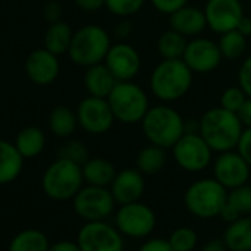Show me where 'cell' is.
<instances>
[{"instance_id": "6da1fadb", "label": "cell", "mask_w": 251, "mask_h": 251, "mask_svg": "<svg viewBox=\"0 0 251 251\" xmlns=\"http://www.w3.org/2000/svg\"><path fill=\"white\" fill-rule=\"evenodd\" d=\"M198 132L210 148L220 154L236 150L244 126L235 112L219 105L202 114L198 123Z\"/></svg>"}, {"instance_id": "7a4b0ae2", "label": "cell", "mask_w": 251, "mask_h": 251, "mask_svg": "<svg viewBox=\"0 0 251 251\" xmlns=\"http://www.w3.org/2000/svg\"><path fill=\"white\" fill-rule=\"evenodd\" d=\"M194 80L192 70L180 59H163L151 73L150 87L152 95L163 102H175L183 98Z\"/></svg>"}, {"instance_id": "3957f363", "label": "cell", "mask_w": 251, "mask_h": 251, "mask_svg": "<svg viewBox=\"0 0 251 251\" xmlns=\"http://www.w3.org/2000/svg\"><path fill=\"white\" fill-rule=\"evenodd\" d=\"M141 124L148 142L164 150H172L186 133V123L183 117L169 105L151 106Z\"/></svg>"}, {"instance_id": "277c9868", "label": "cell", "mask_w": 251, "mask_h": 251, "mask_svg": "<svg viewBox=\"0 0 251 251\" xmlns=\"http://www.w3.org/2000/svg\"><path fill=\"white\" fill-rule=\"evenodd\" d=\"M227 189L214 177L198 179L191 183L183 195L185 208L198 219L219 217L227 201Z\"/></svg>"}, {"instance_id": "5b68a950", "label": "cell", "mask_w": 251, "mask_h": 251, "mask_svg": "<svg viewBox=\"0 0 251 251\" xmlns=\"http://www.w3.org/2000/svg\"><path fill=\"white\" fill-rule=\"evenodd\" d=\"M111 45V37L103 27L89 24L74 33L68 55L74 64L87 68L103 62Z\"/></svg>"}, {"instance_id": "8992f818", "label": "cell", "mask_w": 251, "mask_h": 251, "mask_svg": "<svg viewBox=\"0 0 251 251\" xmlns=\"http://www.w3.org/2000/svg\"><path fill=\"white\" fill-rule=\"evenodd\" d=\"M83 169L80 164L59 157L45 172L42 186L45 194L55 201L73 200L83 188Z\"/></svg>"}, {"instance_id": "52a82bcc", "label": "cell", "mask_w": 251, "mask_h": 251, "mask_svg": "<svg viewBox=\"0 0 251 251\" xmlns=\"http://www.w3.org/2000/svg\"><path fill=\"white\" fill-rule=\"evenodd\" d=\"M106 99L115 121L123 124L141 123L151 108L147 92L133 81H118Z\"/></svg>"}, {"instance_id": "ba28073f", "label": "cell", "mask_w": 251, "mask_h": 251, "mask_svg": "<svg viewBox=\"0 0 251 251\" xmlns=\"http://www.w3.org/2000/svg\"><path fill=\"white\" fill-rule=\"evenodd\" d=\"M213 150L200 135V132H186L172 148L176 164L189 173L205 170L211 164Z\"/></svg>"}, {"instance_id": "9c48e42d", "label": "cell", "mask_w": 251, "mask_h": 251, "mask_svg": "<svg viewBox=\"0 0 251 251\" xmlns=\"http://www.w3.org/2000/svg\"><path fill=\"white\" fill-rule=\"evenodd\" d=\"M115 226L124 236L141 239L154 232L157 216L150 205L141 201L123 204L115 214Z\"/></svg>"}, {"instance_id": "30bf717a", "label": "cell", "mask_w": 251, "mask_h": 251, "mask_svg": "<svg viewBox=\"0 0 251 251\" xmlns=\"http://www.w3.org/2000/svg\"><path fill=\"white\" fill-rule=\"evenodd\" d=\"M115 204L117 202L108 188L95 185L83 186L73 198L75 214L86 222L106 220L112 214Z\"/></svg>"}, {"instance_id": "8fae6325", "label": "cell", "mask_w": 251, "mask_h": 251, "mask_svg": "<svg viewBox=\"0 0 251 251\" xmlns=\"http://www.w3.org/2000/svg\"><path fill=\"white\" fill-rule=\"evenodd\" d=\"M123 233L105 220L86 222L77 235L81 251H124Z\"/></svg>"}, {"instance_id": "7c38bea8", "label": "cell", "mask_w": 251, "mask_h": 251, "mask_svg": "<svg viewBox=\"0 0 251 251\" xmlns=\"http://www.w3.org/2000/svg\"><path fill=\"white\" fill-rule=\"evenodd\" d=\"M78 126L90 135H105L111 130L115 121L114 112L106 98L87 96L80 100L77 106Z\"/></svg>"}, {"instance_id": "4fadbf2b", "label": "cell", "mask_w": 251, "mask_h": 251, "mask_svg": "<svg viewBox=\"0 0 251 251\" xmlns=\"http://www.w3.org/2000/svg\"><path fill=\"white\" fill-rule=\"evenodd\" d=\"M207 28L216 34H223L236 30L239 21L244 18V8L241 0H208L204 8Z\"/></svg>"}, {"instance_id": "5bb4252c", "label": "cell", "mask_w": 251, "mask_h": 251, "mask_svg": "<svg viewBox=\"0 0 251 251\" xmlns=\"http://www.w3.org/2000/svg\"><path fill=\"white\" fill-rule=\"evenodd\" d=\"M182 59L192 73L208 74L220 65L223 56L216 42L205 37H194L188 42Z\"/></svg>"}, {"instance_id": "9a60e30c", "label": "cell", "mask_w": 251, "mask_h": 251, "mask_svg": "<svg viewBox=\"0 0 251 251\" xmlns=\"http://www.w3.org/2000/svg\"><path fill=\"white\" fill-rule=\"evenodd\" d=\"M214 179L219 180L227 191L248 183L251 167L238 151L220 152L213 164Z\"/></svg>"}, {"instance_id": "2e32d148", "label": "cell", "mask_w": 251, "mask_h": 251, "mask_svg": "<svg viewBox=\"0 0 251 251\" xmlns=\"http://www.w3.org/2000/svg\"><path fill=\"white\" fill-rule=\"evenodd\" d=\"M103 62L118 81H132L142 67L141 55L136 48L126 42L111 45Z\"/></svg>"}, {"instance_id": "e0dca14e", "label": "cell", "mask_w": 251, "mask_h": 251, "mask_svg": "<svg viewBox=\"0 0 251 251\" xmlns=\"http://www.w3.org/2000/svg\"><path fill=\"white\" fill-rule=\"evenodd\" d=\"M145 175L138 169H124L117 172L109 191L117 204H129L141 201L145 192Z\"/></svg>"}, {"instance_id": "ac0fdd59", "label": "cell", "mask_w": 251, "mask_h": 251, "mask_svg": "<svg viewBox=\"0 0 251 251\" xmlns=\"http://www.w3.org/2000/svg\"><path fill=\"white\" fill-rule=\"evenodd\" d=\"M59 68L58 56L46 48L33 50L25 61V73L28 78L39 86L52 84L59 75Z\"/></svg>"}, {"instance_id": "d6986e66", "label": "cell", "mask_w": 251, "mask_h": 251, "mask_svg": "<svg viewBox=\"0 0 251 251\" xmlns=\"http://www.w3.org/2000/svg\"><path fill=\"white\" fill-rule=\"evenodd\" d=\"M170 17V28L185 37H198L207 28V20L202 9L197 6H183Z\"/></svg>"}, {"instance_id": "ffe728a7", "label": "cell", "mask_w": 251, "mask_h": 251, "mask_svg": "<svg viewBox=\"0 0 251 251\" xmlns=\"http://www.w3.org/2000/svg\"><path fill=\"white\" fill-rule=\"evenodd\" d=\"M83 81L87 93L96 98H108L115 84L118 83V80L114 77V74L105 65V62L87 67Z\"/></svg>"}, {"instance_id": "44dd1931", "label": "cell", "mask_w": 251, "mask_h": 251, "mask_svg": "<svg viewBox=\"0 0 251 251\" xmlns=\"http://www.w3.org/2000/svg\"><path fill=\"white\" fill-rule=\"evenodd\" d=\"M24 157L15 147L5 139H0V185L14 182L23 172Z\"/></svg>"}, {"instance_id": "7402d4cb", "label": "cell", "mask_w": 251, "mask_h": 251, "mask_svg": "<svg viewBox=\"0 0 251 251\" xmlns=\"http://www.w3.org/2000/svg\"><path fill=\"white\" fill-rule=\"evenodd\" d=\"M223 241L229 251H251V216H241L229 223Z\"/></svg>"}, {"instance_id": "603a6c76", "label": "cell", "mask_w": 251, "mask_h": 251, "mask_svg": "<svg viewBox=\"0 0 251 251\" xmlns=\"http://www.w3.org/2000/svg\"><path fill=\"white\" fill-rule=\"evenodd\" d=\"M83 177L87 185H95V186H103L108 188L111 186L117 170L111 161L106 158H89L83 166Z\"/></svg>"}, {"instance_id": "cb8c5ba5", "label": "cell", "mask_w": 251, "mask_h": 251, "mask_svg": "<svg viewBox=\"0 0 251 251\" xmlns=\"http://www.w3.org/2000/svg\"><path fill=\"white\" fill-rule=\"evenodd\" d=\"M73 36L74 33L67 23L56 21L49 25L45 34V48L50 50L52 53H55L56 56L68 53Z\"/></svg>"}, {"instance_id": "d4e9b609", "label": "cell", "mask_w": 251, "mask_h": 251, "mask_svg": "<svg viewBox=\"0 0 251 251\" xmlns=\"http://www.w3.org/2000/svg\"><path fill=\"white\" fill-rule=\"evenodd\" d=\"M166 163H167L166 150L152 144L142 148L136 157V167L145 176L158 175L166 167Z\"/></svg>"}, {"instance_id": "484cf974", "label": "cell", "mask_w": 251, "mask_h": 251, "mask_svg": "<svg viewBox=\"0 0 251 251\" xmlns=\"http://www.w3.org/2000/svg\"><path fill=\"white\" fill-rule=\"evenodd\" d=\"M46 145V136L42 132V129L30 126V127L23 129L17 139H15V147L21 152L24 158H34L37 157Z\"/></svg>"}, {"instance_id": "4316f807", "label": "cell", "mask_w": 251, "mask_h": 251, "mask_svg": "<svg viewBox=\"0 0 251 251\" xmlns=\"http://www.w3.org/2000/svg\"><path fill=\"white\" fill-rule=\"evenodd\" d=\"M78 124L77 114L73 112L68 106L59 105L55 106L49 115V127L50 132L58 138H68L75 132Z\"/></svg>"}, {"instance_id": "83f0119b", "label": "cell", "mask_w": 251, "mask_h": 251, "mask_svg": "<svg viewBox=\"0 0 251 251\" xmlns=\"http://www.w3.org/2000/svg\"><path fill=\"white\" fill-rule=\"evenodd\" d=\"M49 239L39 229H25L14 236L9 251H49Z\"/></svg>"}, {"instance_id": "f1b7e54d", "label": "cell", "mask_w": 251, "mask_h": 251, "mask_svg": "<svg viewBox=\"0 0 251 251\" xmlns=\"http://www.w3.org/2000/svg\"><path fill=\"white\" fill-rule=\"evenodd\" d=\"M186 45V37L170 28L160 36L157 48L163 59H180L185 53Z\"/></svg>"}, {"instance_id": "f546056e", "label": "cell", "mask_w": 251, "mask_h": 251, "mask_svg": "<svg viewBox=\"0 0 251 251\" xmlns=\"http://www.w3.org/2000/svg\"><path fill=\"white\" fill-rule=\"evenodd\" d=\"M223 59L235 61L239 59L245 50H247V37L242 36L238 30H232L227 33L220 34V39L217 42Z\"/></svg>"}, {"instance_id": "4dcf8cb0", "label": "cell", "mask_w": 251, "mask_h": 251, "mask_svg": "<svg viewBox=\"0 0 251 251\" xmlns=\"http://www.w3.org/2000/svg\"><path fill=\"white\" fill-rule=\"evenodd\" d=\"M147 3V0H105V8L118 18H130L136 15Z\"/></svg>"}, {"instance_id": "1f68e13d", "label": "cell", "mask_w": 251, "mask_h": 251, "mask_svg": "<svg viewBox=\"0 0 251 251\" xmlns=\"http://www.w3.org/2000/svg\"><path fill=\"white\" fill-rule=\"evenodd\" d=\"M169 242L175 251H192L198 244V235L192 227L182 226L172 232Z\"/></svg>"}, {"instance_id": "d6a6232c", "label": "cell", "mask_w": 251, "mask_h": 251, "mask_svg": "<svg viewBox=\"0 0 251 251\" xmlns=\"http://www.w3.org/2000/svg\"><path fill=\"white\" fill-rule=\"evenodd\" d=\"M227 202L241 214H251V185L245 183L227 192Z\"/></svg>"}, {"instance_id": "836d02e7", "label": "cell", "mask_w": 251, "mask_h": 251, "mask_svg": "<svg viewBox=\"0 0 251 251\" xmlns=\"http://www.w3.org/2000/svg\"><path fill=\"white\" fill-rule=\"evenodd\" d=\"M247 98H248L247 93L242 90V87L239 84L238 86H230V87H226L222 92V95H220V106L236 114Z\"/></svg>"}, {"instance_id": "e575fe53", "label": "cell", "mask_w": 251, "mask_h": 251, "mask_svg": "<svg viewBox=\"0 0 251 251\" xmlns=\"http://www.w3.org/2000/svg\"><path fill=\"white\" fill-rule=\"evenodd\" d=\"M59 157L67 158V160H71V161L83 166L89 160V151H87V148H86V145L83 142H80V141H71L65 147L61 148Z\"/></svg>"}, {"instance_id": "d590c367", "label": "cell", "mask_w": 251, "mask_h": 251, "mask_svg": "<svg viewBox=\"0 0 251 251\" xmlns=\"http://www.w3.org/2000/svg\"><path fill=\"white\" fill-rule=\"evenodd\" d=\"M152 8L164 15H172L180 8L186 6L189 0H150Z\"/></svg>"}, {"instance_id": "8d00e7d4", "label": "cell", "mask_w": 251, "mask_h": 251, "mask_svg": "<svg viewBox=\"0 0 251 251\" xmlns=\"http://www.w3.org/2000/svg\"><path fill=\"white\" fill-rule=\"evenodd\" d=\"M238 84L251 98V55L247 56L238 70Z\"/></svg>"}, {"instance_id": "74e56055", "label": "cell", "mask_w": 251, "mask_h": 251, "mask_svg": "<svg viewBox=\"0 0 251 251\" xmlns=\"http://www.w3.org/2000/svg\"><path fill=\"white\" fill-rule=\"evenodd\" d=\"M236 151L244 157V160L251 167V127H244V132L238 142Z\"/></svg>"}, {"instance_id": "f35d334b", "label": "cell", "mask_w": 251, "mask_h": 251, "mask_svg": "<svg viewBox=\"0 0 251 251\" xmlns=\"http://www.w3.org/2000/svg\"><path fill=\"white\" fill-rule=\"evenodd\" d=\"M138 251H175L169 239L164 238H151L145 241Z\"/></svg>"}, {"instance_id": "ab89813d", "label": "cell", "mask_w": 251, "mask_h": 251, "mask_svg": "<svg viewBox=\"0 0 251 251\" xmlns=\"http://www.w3.org/2000/svg\"><path fill=\"white\" fill-rule=\"evenodd\" d=\"M45 18L46 21H49L50 24L56 23V21H61V15H62V6L58 3V2H49L45 9Z\"/></svg>"}, {"instance_id": "60d3db41", "label": "cell", "mask_w": 251, "mask_h": 251, "mask_svg": "<svg viewBox=\"0 0 251 251\" xmlns=\"http://www.w3.org/2000/svg\"><path fill=\"white\" fill-rule=\"evenodd\" d=\"M74 3L84 12H96L105 6V0H74Z\"/></svg>"}, {"instance_id": "b9f144b4", "label": "cell", "mask_w": 251, "mask_h": 251, "mask_svg": "<svg viewBox=\"0 0 251 251\" xmlns=\"http://www.w3.org/2000/svg\"><path fill=\"white\" fill-rule=\"evenodd\" d=\"M236 115L241 120L244 127H251V98L250 96L245 99V102L242 103V106L239 108Z\"/></svg>"}, {"instance_id": "7bdbcfd3", "label": "cell", "mask_w": 251, "mask_h": 251, "mask_svg": "<svg viewBox=\"0 0 251 251\" xmlns=\"http://www.w3.org/2000/svg\"><path fill=\"white\" fill-rule=\"evenodd\" d=\"M49 251H81L78 242L75 241H67V239H62V241H58L55 244H52L49 247Z\"/></svg>"}, {"instance_id": "ee69618b", "label": "cell", "mask_w": 251, "mask_h": 251, "mask_svg": "<svg viewBox=\"0 0 251 251\" xmlns=\"http://www.w3.org/2000/svg\"><path fill=\"white\" fill-rule=\"evenodd\" d=\"M219 217L223 220V222H226L227 225L229 223H232V222H235V220H238L239 217H241V214L226 201V204L223 205V208H222V211H220V214H219Z\"/></svg>"}, {"instance_id": "f6af8a7d", "label": "cell", "mask_w": 251, "mask_h": 251, "mask_svg": "<svg viewBox=\"0 0 251 251\" xmlns=\"http://www.w3.org/2000/svg\"><path fill=\"white\" fill-rule=\"evenodd\" d=\"M132 31H133V25H132V23L127 21V18H123V21L118 23L114 30L115 37H118V39H127L132 34Z\"/></svg>"}, {"instance_id": "bcb514c9", "label": "cell", "mask_w": 251, "mask_h": 251, "mask_svg": "<svg viewBox=\"0 0 251 251\" xmlns=\"http://www.w3.org/2000/svg\"><path fill=\"white\" fill-rule=\"evenodd\" d=\"M201 251H229L223 238H214V239H210L204 244V247L201 248Z\"/></svg>"}, {"instance_id": "7dc6e473", "label": "cell", "mask_w": 251, "mask_h": 251, "mask_svg": "<svg viewBox=\"0 0 251 251\" xmlns=\"http://www.w3.org/2000/svg\"><path fill=\"white\" fill-rule=\"evenodd\" d=\"M236 30H238L242 36H245V37L248 39V37L251 36V18L244 17V18L239 21V24H238Z\"/></svg>"}]
</instances>
